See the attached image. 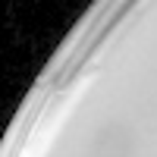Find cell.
Wrapping results in <instances>:
<instances>
[{
    "label": "cell",
    "instance_id": "6da1fadb",
    "mask_svg": "<svg viewBox=\"0 0 157 157\" xmlns=\"http://www.w3.org/2000/svg\"><path fill=\"white\" fill-rule=\"evenodd\" d=\"M91 154L94 157H129L132 154V135H129V129L120 126V123L104 126L94 135V141H91Z\"/></svg>",
    "mask_w": 157,
    "mask_h": 157
}]
</instances>
